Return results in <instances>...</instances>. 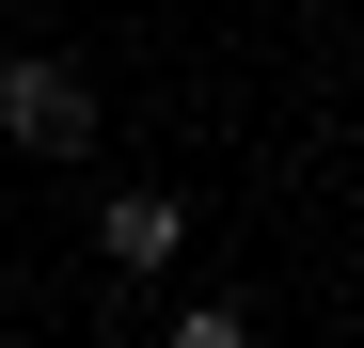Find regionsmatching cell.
Returning a JSON list of instances; mask_svg holds the SVG:
<instances>
[{
  "label": "cell",
  "mask_w": 364,
  "mask_h": 348,
  "mask_svg": "<svg viewBox=\"0 0 364 348\" xmlns=\"http://www.w3.org/2000/svg\"><path fill=\"white\" fill-rule=\"evenodd\" d=\"M0 127H16L32 158H80V143H95V95H80V64H0Z\"/></svg>",
  "instance_id": "cell-1"
},
{
  "label": "cell",
  "mask_w": 364,
  "mask_h": 348,
  "mask_svg": "<svg viewBox=\"0 0 364 348\" xmlns=\"http://www.w3.org/2000/svg\"><path fill=\"white\" fill-rule=\"evenodd\" d=\"M95 238H111V269H127V285H159L174 254H191V206H174V190H111Z\"/></svg>",
  "instance_id": "cell-2"
},
{
  "label": "cell",
  "mask_w": 364,
  "mask_h": 348,
  "mask_svg": "<svg viewBox=\"0 0 364 348\" xmlns=\"http://www.w3.org/2000/svg\"><path fill=\"white\" fill-rule=\"evenodd\" d=\"M348 64H364V48H348Z\"/></svg>",
  "instance_id": "cell-3"
}]
</instances>
